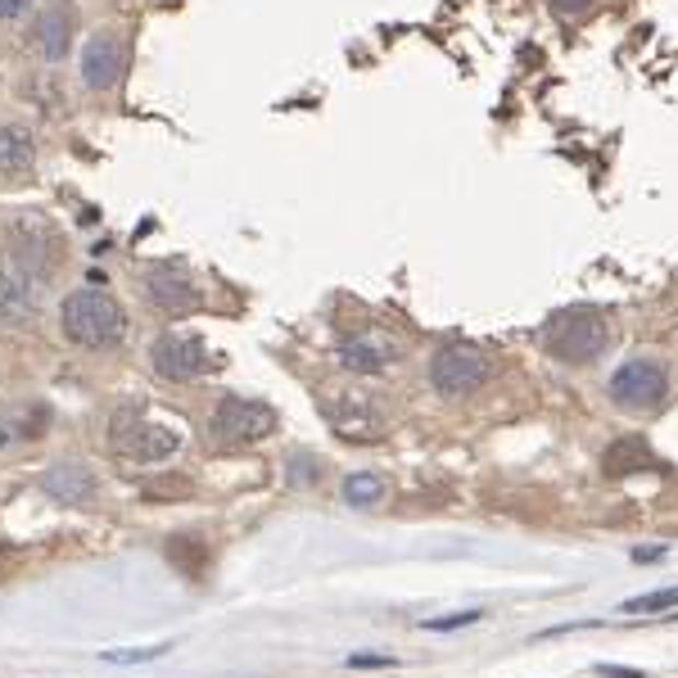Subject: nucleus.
Returning <instances> with one entry per match:
<instances>
[{"label": "nucleus", "instance_id": "b1692460", "mask_svg": "<svg viewBox=\"0 0 678 678\" xmlns=\"http://www.w3.org/2000/svg\"><path fill=\"white\" fill-rule=\"evenodd\" d=\"M548 5L561 14V19H580V14H588L597 0H548Z\"/></svg>", "mask_w": 678, "mask_h": 678}, {"label": "nucleus", "instance_id": "0eeeda50", "mask_svg": "<svg viewBox=\"0 0 678 678\" xmlns=\"http://www.w3.org/2000/svg\"><path fill=\"white\" fill-rule=\"evenodd\" d=\"M150 362L163 381H173V385H186V381H199V376H209L213 371V358L209 349H203V339L195 335H159L154 344H150Z\"/></svg>", "mask_w": 678, "mask_h": 678}, {"label": "nucleus", "instance_id": "423d86ee", "mask_svg": "<svg viewBox=\"0 0 678 678\" xmlns=\"http://www.w3.org/2000/svg\"><path fill=\"white\" fill-rule=\"evenodd\" d=\"M281 417L277 407H267L258 398H222L213 412V434L222 444H258V439L277 434Z\"/></svg>", "mask_w": 678, "mask_h": 678}, {"label": "nucleus", "instance_id": "cd10ccee", "mask_svg": "<svg viewBox=\"0 0 678 678\" xmlns=\"http://www.w3.org/2000/svg\"><path fill=\"white\" fill-rule=\"evenodd\" d=\"M27 10V0H0V19H19Z\"/></svg>", "mask_w": 678, "mask_h": 678}, {"label": "nucleus", "instance_id": "1a4fd4ad", "mask_svg": "<svg viewBox=\"0 0 678 678\" xmlns=\"http://www.w3.org/2000/svg\"><path fill=\"white\" fill-rule=\"evenodd\" d=\"M335 358H339V366H344V371H353V376H381V371H389L402 358V344H398L394 335L362 330V335L339 339Z\"/></svg>", "mask_w": 678, "mask_h": 678}, {"label": "nucleus", "instance_id": "a211bd4d", "mask_svg": "<svg viewBox=\"0 0 678 678\" xmlns=\"http://www.w3.org/2000/svg\"><path fill=\"white\" fill-rule=\"evenodd\" d=\"M381 498H385V480L376 470H358V475L344 480V502L349 506H376Z\"/></svg>", "mask_w": 678, "mask_h": 678}, {"label": "nucleus", "instance_id": "aec40b11", "mask_svg": "<svg viewBox=\"0 0 678 678\" xmlns=\"http://www.w3.org/2000/svg\"><path fill=\"white\" fill-rule=\"evenodd\" d=\"M167 557H173L186 574H199V561H203V542H195V538H173L167 542Z\"/></svg>", "mask_w": 678, "mask_h": 678}, {"label": "nucleus", "instance_id": "20e7f679", "mask_svg": "<svg viewBox=\"0 0 678 678\" xmlns=\"http://www.w3.org/2000/svg\"><path fill=\"white\" fill-rule=\"evenodd\" d=\"M606 394L620 412H656V407L669 398V371L661 358H629L616 366Z\"/></svg>", "mask_w": 678, "mask_h": 678}, {"label": "nucleus", "instance_id": "4468645a", "mask_svg": "<svg viewBox=\"0 0 678 678\" xmlns=\"http://www.w3.org/2000/svg\"><path fill=\"white\" fill-rule=\"evenodd\" d=\"M37 163V141L23 122H5L0 127V182H19L32 173Z\"/></svg>", "mask_w": 678, "mask_h": 678}, {"label": "nucleus", "instance_id": "dca6fc26", "mask_svg": "<svg viewBox=\"0 0 678 678\" xmlns=\"http://www.w3.org/2000/svg\"><path fill=\"white\" fill-rule=\"evenodd\" d=\"M642 466H656V457H652V448H647V439H638V434H624V439H616V444L606 448V457H601V470L606 475H633V470H642Z\"/></svg>", "mask_w": 678, "mask_h": 678}, {"label": "nucleus", "instance_id": "f8f14e48", "mask_svg": "<svg viewBox=\"0 0 678 678\" xmlns=\"http://www.w3.org/2000/svg\"><path fill=\"white\" fill-rule=\"evenodd\" d=\"M42 489H46V498H55V502H63V506H86V502H95V493H100L95 475H91L86 466H78V461L50 466V470L42 475Z\"/></svg>", "mask_w": 678, "mask_h": 678}, {"label": "nucleus", "instance_id": "f3484780", "mask_svg": "<svg viewBox=\"0 0 678 678\" xmlns=\"http://www.w3.org/2000/svg\"><path fill=\"white\" fill-rule=\"evenodd\" d=\"M42 425H46V407H32V417L27 412L5 417L0 421V448L19 444V439H42Z\"/></svg>", "mask_w": 678, "mask_h": 678}, {"label": "nucleus", "instance_id": "9d476101", "mask_svg": "<svg viewBox=\"0 0 678 678\" xmlns=\"http://www.w3.org/2000/svg\"><path fill=\"white\" fill-rule=\"evenodd\" d=\"M145 299L154 303L159 313H167V317H186V313H195L203 303V294L195 290V281L186 277V271L167 267V262L145 271Z\"/></svg>", "mask_w": 678, "mask_h": 678}, {"label": "nucleus", "instance_id": "39448f33", "mask_svg": "<svg viewBox=\"0 0 678 678\" xmlns=\"http://www.w3.org/2000/svg\"><path fill=\"white\" fill-rule=\"evenodd\" d=\"M489 376H493V358L480 344H448L430 362V385L444 398H470L475 389L489 385Z\"/></svg>", "mask_w": 678, "mask_h": 678}, {"label": "nucleus", "instance_id": "7ed1b4c3", "mask_svg": "<svg viewBox=\"0 0 678 678\" xmlns=\"http://www.w3.org/2000/svg\"><path fill=\"white\" fill-rule=\"evenodd\" d=\"M109 448L127 461H167L182 448V430L177 425H159L145 417V407H118L114 421H109Z\"/></svg>", "mask_w": 678, "mask_h": 678}, {"label": "nucleus", "instance_id": "a878e982", "mask_svg": "<svg viewBox=\"0 0 678 678\" xmlns=\"http://www.w3.org/2000/svg\"><path fill=\"white\" fill-rule=\"evenodd\" d=\"M344 665L349 669H385V665H394V656H349Z\"/></svg>", "mask_w": 678, "mask_h": 678}, {"label": "nucleus", "instance_id": "4be33fe9", "mask_svg": "<svg viewBox=\"0 0 678 678\" xmlns=\"http://www.w3.org/2000/svg\"><path fill=\"white\" fill-rule=\"evenodd\" d=\"M290 466H294V475H290V484H294V489H303V484L322 480V461H313L308 453H299V457H294Z\"/></svg>", "mask_w": 678, "mask_h": 678}, {"label": "nucleus", "instance_id": "412c9836", "mask_svg": "<svg viewBox=\"0 0 678 678\" xmlns=\"http://www.w3.org/2000/svg\"><path fill=\"white\" fill-rule=\"evenodd\" d=\"M167 647H118V652H100V661H109V665H141V661H159Z\"/></svg>", "mask_w": 678, "mask_h": 678}, {"label": "nucleus", "instance_id": "f257e3e1", "mask_svg": "<svg viewBox=\"0 0 678 678\" xmlns=\"http://www.w3.org/2000/svg\"><path fill=\"white\" fill-rule=\"evenodd\" d=\"M63 335L82 349H109L127 330V313L118 308V299L105 290H73L59 308Z\"/></svg>", "mask_w": 678, "mask_h": 678}, {"label": "nucleus", "instance_id": "f03ea898", "mask_svg": "<svg viewBox=\"0 0 678 678\" xmlns=\"http://www.w3.org/2000/svg\"><path fill=\"white\" fill-rule=\"evenodd\" d=\"M610 339H616V330H610L606 313L597 308H565L542 326V349L557 362H574V366L597 362L610 349Z\"/></svg>", "mask_w": 678, "mask_h": 678}, {"label": "nucleus", "instance_id": "393cba45", "mask_svg": "<svg viewBox=\"0 0 678 678\" xmlns=\"http://www.w3.org/2000/svg\"><path fill=\"white\" fill-rule=\"evenodd\" d=\"M186 498L190 493V484H182V480H163V484H145V498Z\"/></svg>", "mask_w": 678, "mask_h": 678}, {"label": "nucleus", "instance_id": "6ab92c4d", "mask_svg": "<svg viewBox=\"0 0 678 678\" xmlns=\"http://www.w3.org/2000/svg\"><path fill=\"white\" fill-rule=\"evenodd\" d=\"M674 606H678V588H661V593H647V597L624 601L620 610H624V616H652V610H674Z\"/></svg>", "mask_w": 678, "mask_h": 678}, {"label": "nucleus", "instance_id": "bb28decb", "mask_svg": "<svg viewBox=\"0 0 678 678\" xmlns=\"http://www.w3.org/2000/svg\"><path fill=\"white\" fill-rule=\"evenodd\" d=\"M601 678H642V669H624V665H593Z\"/></svg>", "mask_w": 678, "mask_h": 678}, {"label": "nucleus", "instance_id": "2eb2a0df", "mask_svg": "<svg viewBox=\"0 0 678 678\" xmlns=\"http://www.w3.org/2000/svg\"><path fill=\"white\" fill-rule=\"evenodd\" d=\"M366 394H335L330 402H326V417L335 421V430H344V439H376L381 434V421L366 412V402H362Z\"/></svg>", "mask_w": 678, "mask_h": 678}, {"label": "nucleus", "instance_id": "6e6552de", "mask_svg": "<svg viewBox=\"0 0 678 678\" xmlns=\"http://www.w3.org/2000/svg\"><path fill=\"white\" fill-rule=\"evenodd\" d=\"M42 271L27 267L19 258H5L0 267V322L5 326H27L37 317V303H42Z\"/></svg>", "mask_w": 678, "mask_h": 678}, {"label": "nucleus", "instance_id": "9b49d317", "mask_svg": "<svg viewBox=\"0 0 678 678\" xmlns=\"http://www.w3.org/2000/svg\"><path fill=\"white\" fill-rule=\"evenodd\" d=\"M122 68H127V50L118 37H91L86 50H82V82L91 91H109L118 78H122Z\"/></svg>", "mask_w": 678, "mask_h": 678}, {"label": "nucleus", "instance_id": "5701e85b", "mask_svg": "<svg viewBox=\"0 0 678 678\" xmlns=\"http://www.w3.org/2000/svg\"><path fill=\"white\" fill-rule=\"evenodd\" d=\"M484 610H457V616H439V620H425L421 629H430V633H448V629H461V624H475Z\"/></svg>", "mask_w": 678, "mask_h": 678}, {"label": "nucleus", "instance_id": "ddd939ff", "mask_svg": "<svg viewBox=\"0 0 678 678\" xmlns=\"http://www.w3.org/2000/svg\"><path fill=\"white\" fill-rule=\"evenodd\" d=\"M32 46L46 59H63L68 46H73V5H63V0L46 5L37 14V23H32Z\"/></svg>", "mask_w": 678, "mask_h": 678}]
</instances>
